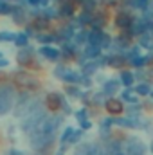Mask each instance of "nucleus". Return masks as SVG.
Returning <instances> with one entry per match:
<instances>
[{
	"instance_id": "nucleus-12",
	"label": "nucleus",
	"mask_w": 153,
	"mask_h": 155,
	"mask_svg": "<svg viewBox=\"0 0 153 155\" xmlns=\"http://www.w3.org/2000/svg\"><path fill=\"white\" fill-rule=\"evenodd\" d=\"M119 87H121V83L117 81V79H110V81H106L105 83V87H103V94H115L117 90H119Z\"/></svg>"
},
{
	"instance_id": "nucleus-35",
	"label": "nucleus",
	"mask_w": 153,
	"mask_h": 155,
	"mask_svg": "<svg viewBox=\"0 0 153 155\" xmlns=\"http://www.w3.org/2000/svg\"><path fill=\"white\" fill-rule=\"evenodd\" d=\"M38 40L41 41V43H47V41H52V36H38Z\"/></svg>"
},
{
	"instance_id": "nucleus-34",
	"label": "nucleus",
	"mask_w": 153,
	"mask_h": 155,
	"mask_svg": "<svg viewBox=\"0 0 153 155\" xmlns=\"http://www.w3.org/2000/svg\"><path fill=\"white\" fill-rule=\"evenodd\" d=\"M90 126H92V123H90L88 119H86V121H81V128H83V130H88Z\"/></svg>"
},
{
	"instance_id": "nucleus-28",
	"label": "nucleus",
	"mask_w": 153,
	"mask_h": 155,
	"mask_svg": "<svg viewBox=\"0 0 153 155\" xmlns=\"http://www.w3.org/2000/svg\"><path fill=\"white\" fill-rule=\"evenodd\" d=\"M72 134H74V130H72L70 126H69V128H65V130H63V137H61V141H63V143H67V141L70 139V135H72Z\"/></svg>"
},
{
	"instance_id": "nucleus-36",
	"label": "nucleus",
	"mask_w": 153,
	"mask_h": 155,
	"mask_svg": "<svg viewBox=\"0 0 153 155\" xmlns=\"http://www.w3.org/2000/svg\"><path fill=\"white\" fill-rule=\"evenodd\" d=\"M7 63H9V61H7V60H5V58H0V67H5V65H7Z\"/></svg>"
},
{
	"instance_id": "nucleus-4",
	"label": "nucleus",
	"mask_w": 153,
	"mask_h": 155,
	"mask_svg": "<svg viewBox=\"0 0 153 155\" xmlns=\"http://www.w3.org/2000/svg\"><path fill=\"white\" fill-rule=\"evenodd\" d=\"M150 27V24H148V20L146 18H139V20H133V24H132V31H133V35H139V36H142V35H146V29Z\"/></svg>"
},
{
	"instance_id": "nucleus-1",
	"label": "nucleus",
	"mask_w": 153,
	"mask_h": 155,
	"mask_svg": "<svg viewBox=\"0 0 153 155\" xmlns=\"http://www.w3.org/2000/svg\"><path fill=\"white\" fill-rule=\"evenodd\" d=\"M15 81H16V85H18L20 88H24V90H36L40 87L38 81L33 76L25 74V72H16V74H15Z\"/></svg>"
},
{
	"instance_id": "nucleus-29",
	"label": "nucleus",
	"mask_w": 153,
	"mask_h": 155,
	"mask_svg": "<svg viewBox=\"0 0 153 155\" xmlns=\"http://www.w3.org/2000/svg\"><path fill=\"white\" fill-rule=\"evenodd\" d=\"M81 135H83V130H74V134L70 135V139H69V143H77Z\"/></svg>"
},
{
	"instance_id": "nucleus-20",
	"label": "nucleus",
	"mask_w": 153,
	"mask_h": 155,
	"mask_svg": "<svg viewBox=\"0 0 153 155\" xmlns=\"http://www.w3.org/2000/svg\"><path fill=\"white\" fill-rule=\"evenodd\" d=\"M72 13H74V4H72V2H65V4L61 5V15L70 16Z\"/></svg>"
},
{
	"instance_id": "nucleus-33",
	"label": "nucleus",
	"mask_w": 153,
	"mask_h": 155,
	"mask_svg": "<svg viewBox=\"0 0 153 155\" xmlns=\"http://www.w3.org/2000/svg\"><path fill=\"white\" fill-rule=\"evenodd\" d=\"M47 25V22L43 20V18H36V22H34V27H38V29H43Z\"/></svg>"
},
{
	"instance_id": "nucleus-3",
	"label": "nucleus",
	"mask_w": 153,
	"mask_h": 155,
	"mask_svg": "<svg viewBox=\"0 0 153 155\" xmlns=\"http://www.w3.org/2000/svg\"><path fill=\"white\" fill-rule=\"evenodd\" d=\"M144 150H146V146H144V143L142 141H139V139H130L128 143H126V146H124V155H144Z\"/></svg>"
},
{
	"instance_id": "nucleus-2",
	"label": "nucleus",
	"mask_w": 153,
	"mask_h": 155,
	"mask_svg": "<svg viewBox=\"0 0 153 155\" xmlns=\"http://www.w3.org/2000/svg\"><path fill=\"white\" fill-rule=\"evenodd\" d=\"M13 101H15V92L9 88H0V116H4L11 110Z\"/></svg>"
},
{
	"instance_id": "nucleus-31",
	"label": "nucleus",
	"mask_w": 153,
	"mask_h": 155,
	"mask_svg": "<svg viewBox=\"0 0 153 155\" xmlns=\"http://www.w3.org/2000/svg\"><path fill=\"white\" fill-rule=\"evenodd\" d=\"M69 94L72 96V97H81L83 94H79V88L77 87H69Z\"/></svg>"
},
{
	"instance_id": "nucleus-17",
	"label": "nucleus",
	"mask_w": 153,
	"mask_h": 155,
	"mask_svg": "<svg viewBox=\"0 0 153 155\" xmlns=\"http://www.w3.org/2000/svg\"><path fill=\"white\" fill-rule=\"evenodd\" d=\"M139 43H141L142 47H146V49H153L151 35H142V36H139Z\"/></svg>"
},
{
	"instance_id": "nucleus-27",
	"label": "nucleus",
	"mask_w": 153,
	"mask_h": 155,
	"mask_svg": "<svg viewBox=\"0 0 153 155\" xmlns=\"http://www.w3.org/2000/svg\"><path fill=\"white\" fill-rule=\"evenodd\" d=\"M144 61H148L146 58H142V56H137V58H133L132 60V65H135V67H142L144 65Z\"/></svg>"
},
{
	"instance_id": "nucleus-38",
	"label": "nucleus",
	"mask_w": 153,
	"mask_h": 155,
	"mask_svg": "<svg viewBox=\"0 0 153 155\" xmlns=\"http://www.w3.org/2000/svg\"><path fill=\"white\" fill-rule=\"evenodd\" d=\"M114 155H124V152H117V153H114Z\"/></svg>"
},
{
	"instance_id": "nucleus-9",
	"label": "nucleus",
	"mask_w": 153,
	"mask_h": 155,
	"mask_svg": "<svg viewBox=\"0 0 153 155\" xmlns=\"http://www.w3.org/2000/svg\"><path fill=\"white\" fill-rule=\"evenodd\" d=\"M132 24H133V20H132V16H130L128 13H122V11H121V13L117 15V25H119V27H126V29H128V27H132Z\"/></svg>"
},
{
	"instance_id": "nucleus-5",
	"label": "nucleus",
	"mask_w": 153,
	"mask_h": 155,
	"mask_svg": "<svg viewBox=\"0 0 153 155\" xmlns=\"http://www.w3.org/2000/svg\"><path fill=\"white\" fill-rule=\"evenodd\" d=\"M101 150L90 143H85V144H79L76 148V155H99Z\"/></svg>"
},
{
	"instance_id": "nucleus-18",
	"label": "nucleus",
	"mask_w": 153,
	"mask_h": 155,
	"mask_svg": "<svg viewBox=\"0 0 153 155\" xmlns=\"http://www.w3.org/2000/svg\"><path fill=\"white\" fill-rule=\"evenodd\" d=\"M135 94H137V96H148V94H151V88H150V85H146V83H141V85H137V88H135Z\"/></svg>"
},
{
	"instance_id": "nucleus-30",
	"label": "nucleus",
	"mask_w": 153,
	"mask_h": 155,
	"mask_svg": "<svg viewBox=\"0 0 153 155\" xmlns=\"http://www.w3.org/2000/svg\"><path fill=\"white\" fill-rule=\"evenodd\" d=\"M16 45H25L27 43V35H16Z\"/></svg>"
},
{
	"instance_id": "nucleus-37",
	"label": "nucleus",
	"mask_w": 153,
	"mask_h": 155,
	"mask_svg": "<svg viewBox=\"0 0 153 155\" xmlns=\"http://www.w3.org/2000/svg\"><path fill=\"white\" fill-rule=\"evenodd\" d=\"M11 155H24V153H22V152H18V150H13V152H11Z\"/></svg>"
},
{
	"instance_id": "nucleus-25",
	"label": "nucleus",
	"mask_w": 153,
	"mask_h": 155,
	"mask_svg": "<svg viewBox=\"0 0 153 155\" xmlns=\"http://www.w3.org/2000/svg\"><path fill=\"white\" fill-rule=\"evenodd\" d=\"M130 4L133 7H141V9H146L148 7V0H130Z\"/></svg>"
},
{
	"instance_id": "nucleus-32",
	"label": "nucleus",
	"mask_w": 153,
	"mask_h": 155,
	"mask_svg": "<svg viewBox=\"0 0 153 155\" xmlns=\"http://www.w3.org/2000/svg\"><path fill=\"white\" fill-rule=\"evenodd\" d=\"M76 117H77L79 123H81V121H86V110H79V112H76Z\"/></svg>"
},
{
	"instance_id": "nucleus-16",
	"label": "nucleus",
	"mask_w": 153,
	"mask_h": 155,
	"mask_svg": "<svg viewBox=\"0 0 153 155\" xmlns=\"http://www.w3.org/2000/svg\"><path fill=\"white\" fill-rule=\"evenodd\" d=\"M121 83H122L124 87H132V85H133V74H132L130 71H124V72L121 74Z\"/></svg>"
},
{
	"instance_id": "nucleus-14",
	"label": "nucleus",
	"mask_w": 153,
	"mask_h": 155,
	"mask_svg": "<svg viewBox=\"0 0 153 155\" xmlns=\"http://www.w3.org/2000/svg\"><path fill=\"white\" fill-rule=\"evenodd\" d=\"M106 63L112 65V67H121L124 63V54H114V56L106 58Z\"/></svg>"
},
{
	"instance_id": "nucleus-6",
	"label": "nucleus",
	"mask_w": 153,
	"mask_h": 155,
	"mask_svg": "<svg viewBox=\"0 0 153 155\" xmlns=\"http://www.w3.org/2000/svg\"><path fill=\"white\" fill-rule=\"evenodd\" d=\"M105 33L101 29H96L92 33H88V45H94V47H101L103 45V40H105Z\"/></svg>"
},
{
	"instance_id": "nucleus-15",
	"label": "nucleus",
	"mask_w": 153,
	"mask_h": 155,
	"mask_svg": "<svg viewBox=\"0 0 153 155\" xmlns=\"http://www.w3.org/2000/svg\"><path fill=\"white\" fill-rule=\"evenodd\" d=\"M137 97H139V96H137L133 90H130V88H126V90L122 92V99H124V101H128V103H132V105H135V103H137Z\"/></svg>"
},
{
	"instance_id": "nucleus-40",
	"label": "nucleus",
	"mask_w": 153,
	"mask_h": 155,
	"mask_svg": "<svg viewBox=\"0 0 153 155\" xmlns=\"http://www.w3.org/2000/svg\"><path fill=\"white\" fill-rule=\"evenodd\" d=\"M151 96H153V90H151Z\"/></svg>"
},
{
	"instance_id": "nucleus-22",
	"label": "nucleus",
	"mask_w": 153,
	"mask_h": 155,
	"mask_svg": "<svg viewBox=\"0 0 153 155\" xmlns=\"http://www.w3.org/2000/svg\"><path fill=\"white\" fill-rule=\"evenodd\" d=\"M74 41H76V43H85V41H88V33H86V31L76 33V36H74Z\"/></svg>"
},
{
	"instance_id": "nucleus-19",
	"label": "nucleus",
	"mask_w": 153,
	"mask_h": 155,
	"mask_svg": "<svg viewBox=\"0 0 153 155\" xmlns=\"http://www.w3.org/2000/svg\"><path fill=\"white\" fill-rule=\"evenodd\" d=\"M63 81H69V83H79V81H81V76L76 74V72H72V71H69V72L65 74V78H63Z\"/></svg>"
},
{
	"instance_id": "nucleus-26",
	"label": "nucleus",
	"mask_w": 153,
	"mask_h": 155,
	"mask_svg": "<svg viewBox=\"0 0 153 155\" xmlns=\"http://www.w3.org/2000/svg\"><path fill=\"white\" fill-rule=\"evenodd\" d=\"M0 40H4V41H7V40H9V41H15V40H16V35H15V33H2V35H0Z\"/></svg>"
},
{
	"instance_id": "nucleus-11",
	"label": "nucleus",
	"mask_w": 153,
	"mask_h": 155,
	"mask_svg": "<svg viewBox=\"0 0 153 155\" xmlns=\"http://www.w3.org/2000/svg\"><path fill=\"white\" fill-rule=\"evenodd\" d=\"M31 56H33V52H31L29 49H22L16 58H18V61H20L22 65H31V63H33V58H31Z\"/></svg>"
},
{
	"instance_id": "nucleus-39",
	"label": "nucleus",
	"mask_w": 153,
	"mask_h": 155,
	"mask_svg": "<svg viewBox=\"0 0 153 155\" xmlns=\"http://www.w3.org/2000/svg\"><path fill=\"white\" fill-rule=\"evenodd\" d=\"M151 152H153V143H151Z\"/></svg>"
},
{
	"instance_id": "nucleus-7",
	"label": "nucleus",
	"mask_w": 153,
	"mask_h": 155,
	"mask_svg": "<svg viewBox=\"0 0 153 155\" xmlns=\"http://www.w3.org/2000/svg\"><path fill=\"white\" fill-rule=\"evenodd\" d=\"M40 54L45 56L47 60H58L60 54H61V51L56 49V47H50V45H43V47L40 49Z\"/></svg>"
},
{
	"instance_id": "nucleus-10",
	"label": "nucleus",
	"mask_w": 153,
	"mask_h": 155,
	"mask_svg": "<svg viewBox=\"0 0 153 155\" xmlns=\"http://www.w3.org/2000/svg\"><path fill=\"white\" fill-rule=\"evenodd\" d=\"M101 54V47H94V45H86L83 49V56L85 58H90V60H96L97 56Z\"/></svg>"
},
{
	"instance_id": "nucleus-21",
	"label": "nucleus",
	"mask_w": 153,
	"mask_h": 155,
	"mask_svg": "<svg viewBox=\"0 0 153 155\" xmlns=\"http://www.w3.org/2000/svg\"><path fill=\"white\" fill-rule=\"evenodd\" d=\"M96 69H97V65H96V63H85V65H83V74L88 78L90 74H94V72H96Z\"/></svg>"
},
{
	"instance_id": "nucleus-24",
	"label": "nucleus",
	"mask_w": 153,
	"mask_h": 155,
	"mask_svg": "<svg viewBox=\"0 0 153 155\" xmlns=\"http://www.w3.org/2000/svg\"><path fill=\"white\" fill-rule=\"evenodd\" d=\"M7 13H13V7L7 2H0V15H7Z\"/></svg>"
},
{
	"instance_id": "nucleus-23",
	"label": "nucleus",
	"mask_w": 153,
	"mask_h": 155,
	"mask_svg": "<svg viewBox=\"0 0 153 155\" xmlns=\"http://www.w3.org/2000/svg\"><path fill=\"white\" fill-rule=\"evenodd\" d=\"M67 72H69V69H67L65 65H60V67H56V71H54V74H56L58 78H61V79L65 78V74H67Z\"/></svg>"
},
{
	"instance_id": "nucleus-13",
	"label": "nucleus",
	"mask_w": 153,
	"mask_h": 155,
	"mask_svg": "<svg viewBox=\"0 0 153 155\" xmlns=\"http://www.w3.org/2000/svg\"><path fill=\"white\" fill-rule=\"evenodd\" d=\"M106 108L112 114H119V112H122V103L117 101V99H108L106 101Z\"/></svg>"
},
{
	"instance_id": "nucleus-8",
	"label": "nucleus",
	"mask_w": 153,
	"mask_h": 155,
	"mask_svg": "<svg viewBox=\"0 0 153 155\" xmlns=\"http://www.w3.org/2000/svg\"><path fill=\"white\" fill-rule=\"evenodd\" d=\"M47 107H49V108H52V110H56V108L63 107V103H61V96H60V94H56V92L49 94V96H47Z\"/></svg>"
}]
</instances>
